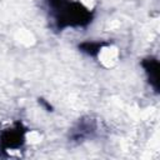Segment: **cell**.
Here are the masks:
<instances>
[{"instance_id":"6da1fadb","label":"cell","mask_w":160,"mask_h":160,"mask_svg":"<svg viewBox=\"0 0 160 160\" xmlns=\"http://www.w3.org/2000/svg\"><path fill=\"white\" fill-rule=\"evenodd\" d=\"M56 30L81 29L91 24L94 11L78 0H44Z\"/></svg>"},{"instance_id":"7a4b0ae2","label":"cell","mask_w":160,"mask_h":160,"mask_svg":"<svg viewBox=\"0 0 160 160\" xmlns=\"http://www.w3.org/2000/svg\"><path fill=\"white\" fill-rule=\"evenodd\" d=\"M28 129L22 122L16 121L0 132V152L6 155L8 151H18L26 142Z\"/></svg>"},{"instance_id":"3957f363","label":"cell","mask_w":160,"mask_h":160,"mask_svg":"<svg viewBox=\"0 0 160 160\" xmlns=\"http://www.w3.org/2000/svg\"><path fill=\"white\" fill-rule=\"evenodd\" d=\"M142 66L150 86L158 92L159 91V60L155 56H146L141 60Z\"/></svg>"},{"instance_id":"277c9868","label":"cell","mask_w":160,"mask_h":160,"mask_svg":"<svg viewBox=\"0 0 160 160\" xmlns=\"http://www.w3.org/2000/svg\"><path fill=\"white\" fill-rule=\"evenodd\" d=\"M96 130V124L94 120L91 119H86V120H80L76 126L72 129L71 131V139L75 141H84L88 138H91L92 134Z\"/></svg>"},{"instance_id":"5b68a950","label":"cell","mask_w":160,"mask_h":160,"mask_svg":"<svg viewBox=\"0 0 160 160\" xmlns=\"http://www.w3.org/2000/svg\"><path fill=\"white\" fill-rule=\"evenodd\" d=\"M106 46H108V42H105V41H90V40H88V41L80 42L78 48L81 52H84L89 56L96 58V56H99L100 51L102 49H105Z\"/></svg>"}]
</instances>
